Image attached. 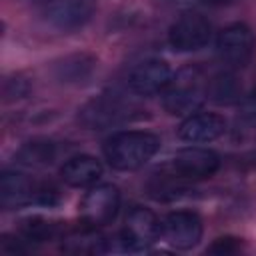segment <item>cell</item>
<instances>
[{
    "mask_svg": "<svg viewBox=\"0 0 256 256\" xmlns=\"http://www.w3.org/2000/svg\"><path fill=\"white\" fill-rule=\"evenodd\" d=\"M160 148V138L146 130H120L102 144L106 162L120 172L138 170L148 164Z\"/></svg>",
    "mask_w": 256,
    "mask_h": 256,
    "instance_id": "6da1fadb",
    "label": "cell"
},
{
    "mask_svg": "<svg viewBox=\"0 0 256 256\" xmlns=\"http://www.w3.org/2000/svg\"><path fill=\"white\" fill-rule=\"evenodd\" d=\"M208 82L204 84V76L196 66L182 68L172 82L164 90V108L174 116H190L198 112V108L206 100Z\"/></svg>",
    "mask_w": 256,
    "mask_h": 256,
    "instance_id": "7a4b0ae2",
    "label": "cell"
},
{
    "mask_svg": "<svg viewBox=\"0 0 256 256\" xmlns=\"http://www.w3.org/2000/svg\"><path fill=\"white\" fill-rule=\"evenodd\" d=\"M134 112H138L136 106L120 94H100L80 108L78 120L90 130H106L136 118Z\"/></svg>",
    "mask_w": 256,
    "mask_h": 256,
    "instance_id": "3957f363",
    "label": "cell"
},
{
    "mask_svg": "<svg viewBox=\"0 0 256 256\" xmlns=\"http://www.w3.org/2000/svg\"><path fill=\"white\" fill-rule=\"evenodd\" d=\"M120 210V190L110 184H94L80 202V220L86 230H98L114 222Z\"/></svg>",
    "mask_w": 256,
    "mask_h": 256,
    "instance_id": "277c9868",
    "label": "cell"
},
{
    "mask_svg": "<svg viewBox=\"0 0 256 256\" xmlns=\"http://www.w3.org/2000/svg\"><path fill=\"white\" fill-rule=\"evenodd\" d=\"M162 238V222L158 216L144 208V206H134L120 230V244L126 252H146L150 250L158 240Z\"/></svg>",
    "mask_w": 256,
    "mask_h": 256,
    "instance_id": "5b68a950",
    "label": "cell"
},
{
    "mask_svg": "<svg viewBox=\"0 0 256 256\" xmlns=\"http://www.w3.org/2000/svg\"><path fill=\"white\" fill-rule=\"evenodd\" d=\"M256 50V36L244 22H234L222 28L216 36V54L230 68H244Z\"/></svg>",
    "mask_w": 256,
    "mask_h": 256,
    "instance_id": "8992f818",
    "label": "cell"
},
{
    "mask_svg": "<svg viewBox=\"0 0 256 256\" xmlns=\"http://www.w3.org/2000/svg\"><path fill=\"white\" fill-rule=\"evenodd\" d=\"M212 38V24L198 12H186L178 16L168 30V44L176 52L202 50Z\"/></svg>",
    "mask_w": 256,
    "mask_h": 256,
    "instance_id": "52a82bcc",
    "label": "cell"
},
{
    "mask_svg": "<svg viewBox=\"0 0 256 256\" xmlns=\"http://www.w3.org/2000/svg\"><path fill=\"white\" fill-rule=\"evenodd\" d=\"M202 234V218L192 210H174L162 220V238L176 250H190L198 246Z\"/></svg>",
    "mask_w": 256,
    "mask_h": 256,
    "instance_id": "ba28073f",
    "label": "cell"
},
{
    "mask_svg": "<svg viewBox=\"0 0 256 256\" xmlns=\"http://www.w3.org/2000/svg\"><path fill=\"white\" fill-rule=\"evenodd\" d=\"M172 76H174L172 68L166 60L144 58L132 68L128 76V86L138 96H156L168 88V84L172 82Z\"/></svg>",
    "mask_w": 256,
    "mask_h": 256,
    "instance_id": "9c48e42d",
    "label": "cell"
},
{
    "mask_svg": "<svg viewBox=\"0 0 256 256\" xmlns=\"http://www.w3.org/2000/svg\"><path fill=\"white\" fill-rule=\"evenodd\" d=\"M220 168V156L210 150V148H202V146H188L182 148L174 154L172 158V170L186 178L188 182L194 180H206L210 176H214Z\"/></svg>",
    "mask_w": 256,
    "mask_h": 256,
    "instance_id": "30bf717a",
    "label": "cell"
},
{
    "mask_svg": "<svg viewBox=\"0 0 256 256\" xmlns=\"http://www.w3.org/2000/svg\"><path fill=\"white\" fill-rule=\"evenodd\" d=\"M96 0H52L46 6V20L50 26L70 32L82 28L94 16Z\"/></svg>",
    "mask_w": 256,
    "mask_h": 256,
    "instance_id": "8fae6325",
    "label": "cell"
},
{
    "mask_svg": "<svg viewBox=\"0 0 256 256\" xmlns=\"http://www.w3.org/2000/svg\"><path fill=\"white\" fill-rule=\"evenodd\" d=\"M38 184L18 170H4L0 176V206L4 210H16L36 200Z\"/></svg>",
    "mask_w": 256,
    "mask_h": 256,
    "instance_id": "7c38bea8",
    "label": "cell"
},
{
    "mask_svg": "<svg viewBox=\"0 0 256 256\" xmlns=\"http://www.w3.org/2000/svg\"><path fill=\"white\" fill-rule=\"evenodd\" d=\"M226 130V122L220 114L214 112H194L184 118L178 128V136L190 144H204L212 142L222 136Z\"/></svg>",
    "mask_w": 256,
    "mask_h": 256,
    "instance_id": "4fadbf2b",
    "label": "cell"
},
{
    "mask_svg": "<svg viewBox=\"0 0 256 256\" xmlns=\"http://www.w3.org/2000/svg\"><path fill=\"white\" fill-rule=\"evenodd\" d=\"M60 176L72 188H90L102 178V164L90 154H78L62 164Z\"/></svg>",
    "mask_w": 256,
    "mask_h": 256,
    "instance_id": "5bb4252c",
    "label": "cell"
},
{
    "mask_svg": "<svg viewBox=\"0 0 256 256\" xmlns=\"http://www.w3.org/2000/svg\"><path fill=\"white\" fill-rule=\"evenodd\" d=\"M96 70V58L88 52L68 54L54 64V76L62 84H84Z\"/></svg>",
    "mask_w": 256,
    "mask_h": 256,
    "instance_id": "9a60e30c",
    "label": "cell"
},
{
    "mask_svg": "<svg viewBox=\"0 0 256 256\" xmlns=\"http://www.w3.org/2000/svg\"><path fill=\"white\" fill-rule=\"evenodd\" d=\"M186 178L178 176L174 170L170 172H160V174H154L148 182V194L154 198V200H162V202H168V200H176L180 196H184V192L188 190L186 186Z\"/></svg>",
    "mask_w": 256,
    "mask_h": 256,
    "instance_id": "2e32d148",
    "label": "cell"
},
{
    "mask_svg": "<svg viewBox=\"0 0 256 256\" xmlns=\"http://www.w3.org/2000/svg\"><path fill=\"white\" fill-rule=\"evenodd\" d=\"M206 90H208L210 100H214L216 104H222V106L236 104L242 98V86H240L238 78L228 70L212 76Z\"/></svg>",
    "mask_w": 256,
    "mask_h": 256,
    "instance_id": "e0dca14e",
    "label": "cell"
},
{
    "mask_svg": "<svg viewBox=\"0 0 256 256\" xmlns=\"http://www.w3.org/2000/svg\"><path fill=\"white\" fill-rule=\"evenodd\" d=\"M58 156V144L48 140V138H36L26 142L18 154L16 160L24 166H48L56 160Z\"/></svg>",
    "mask_w": 256,
    "mask_h": 256,
    "instance_id": "ac0fdd59",
    "label": "cell"
},
{
    "mask_svg": "<svg viewBox=\"0 0 256 256\" xmlns=\"http://www.w3.org/2000/svg\"><path fill=\"white\" fill-rule=\"evenodd\" d=\"M20 232H22V238L28 242H48V240L56 238L58 224H54L42 216H30V218L22 220Z\"/></svg>",
    "mask_w": 256,
    "mask_h": 256,
    "instance_id": "d6986e66",
    "label": "cell"
},
{
    "mask_svg": "<svg viewBox=\"0 0 256 256\" xmlns=\"http://www.w3.org/2000/svg\"><path fill=\"white\" fill-rule=\"evenodd\" d=\"M30 86L28 82L22 78V76H12V78H6L4 80V86H2V94H4V100L6 102H12V100H20L28 94Z\"/></svg>",
    "mask_w": 256,
    "mask_h": 256,
    "instance_id": "ffe728a7",
    "label": "cell"
},
{
    "mask_svg": "<svg viewBox=\"0 0 256 256\" xmlns=\"http://www.w3.org/2000/svg\"><path fill=\"white\" fill-rule=\"evenodd\" d=\"M60 202V192L54 184H38V190H36V200L34 204H40V206H56Z\"/></svg>",
    "mask_w": 256,
    "mask_h": 256,
    "instance_id": "44dd1931",
    "label": "cell"
},
{
    "mask_svg": "<svg viewBox=\"0 0 256 256\" xmlns=\"http://www.w3.org/2000/svg\"><path fill=\"white\" fill-rule=\"evenodd\" d=\"M240 248H242V242H240L238 238L224 236V238L214 240V244L208 248V252H212V254H220V256H230V254L240 252Z\"/></svg>",
    "mask_w": 256,
    "mask_h": 256,
    "instance_id": "7402d4cb",
    "label": "cell"
},
{
    "mask_svg": "<svg viewBox=\"0 0 256 256\" xmlns=\"http://www.w3.org/2000/svg\"><path fill=\"white\" fill-rule=\"evenodd\" d=\"M242 116H244V120L248 124L256 126V88L244 98V102H242Z\"/></svg>",
    "mask_w": 256,
    "mask_h": 256,
    "instance_id": "603a6c76",
    "label": "cell"
},
{
    "mask_svg": "<svg viewBox=\"0 0 256 256\" xmlns=\"http://www.w3.org/2000/svg\"><path fill=\"white\" fill-rule=\"evenodd\" d=\"M30 2H36V4H42V2H52V0H30Z\"/></svg>",
    "mask_w": 256,
    "mask_h": 256,
    "instance_id": "cb8c5ba5",
    "label": "cell"
}]
</instances>
